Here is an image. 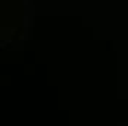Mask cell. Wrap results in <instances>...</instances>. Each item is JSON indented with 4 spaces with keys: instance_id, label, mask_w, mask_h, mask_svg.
Wrapping results in <instances>:
<instances>
[]
</instances>
